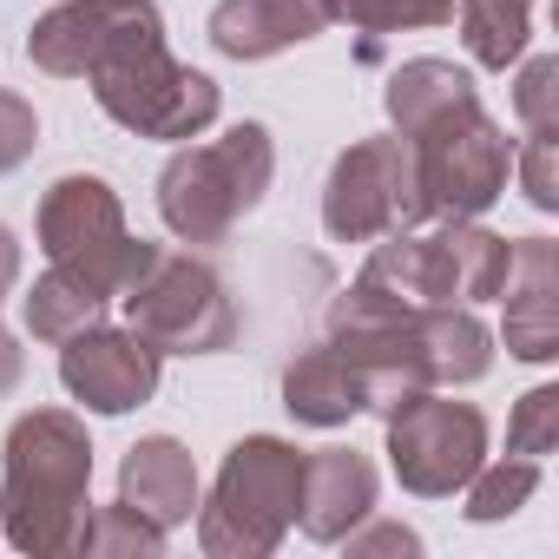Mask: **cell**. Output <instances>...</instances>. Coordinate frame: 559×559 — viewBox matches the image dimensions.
<instances>
[{
    "label": "cell",
    "instance_id": "obj_13",
    "mask_svg": "<svg viewBox=\"0 0 559 559\" xmlns=\"http://www.w3.org/2000/svg\"><path fill=\"white\" fill-rule=\"evenodd\" d=\"M330 27V0H217L211 47L230 60H270Z\"/></svg>",
    "mask_w": 559,
    "mask_h": 559
},
{
    "label": "cell",
    "instance_id": "obj_18",
    "mask_svg": "<svg viewBox=\"0 0 559 559\" xmlns=\"http://www.w3.org/2000/svg\"><path fill=\"white\" fill-rule=\"evenodd\" d=\"M99 297L93 290H80V284H67L60 270H47L40 284H34V297H27V330L40 336V343H67V336H80V330H93L99 323Z\"/></svg>",
    "mask_w": 559,
    "mask_h": 559
},
{
    "label": "cell",
    "instance_id": "obj_12",
    "mask_svg": "<svg viewBox=\"0 0 559 559\" xmlns=\"http://www.w3.org/2000/svg\"><path fill=\"white\" fill-rule=\"evenodd\" d=\"M559 263L546 237H520L507 257V349L520 362H552L559 356Z\"/></svg>",
    "mask_w": 559,
    "mask_h": 559
},
{
    "label": "cell",
    "instance_id": "obj_11",
    "mask_svg": "<svg viewBox=\"0 0 559 559\" xmlns=\"http://www.w3.org/2000/svg\"><path fill=\"white\" fill-rule=\"evenodd\" d=\"M60 382L99 415H126L158 389V349L132 330H80L60 349Z\"/></svg>",
    "mask_w": 559,
    "mask_h": 559
},
{
    "label": "cell",
    "instance_id": "obj_19",
    "mask_svg": "<svg viewBox=\"0 0 559 559\" xmlns=\"http://www.w3.org/2000/svg\"><path fill=\"white\" fill-rule=\"evenodd\" d=\"M330 21H349V27H362L376 40V34H395V27L454 21V0H330Z\"/></svg>",
    "mask_w": 559,
    "mask_h": 559
},
{
    "label": "cell",
    "instance_id": "obj_4",
    "mask_svg": "<svg viewBox=\"0 0 559 559\" xmlns=\"http://www.w3.org/2000/svg\"><path fill=\"white\" fill-rule=\"evenodd\" d=\"M513 243L493 230H474L467 217H448L435 237H402L376 243L362 263L356 290L336 304V317H382V310H428V304H480L500 297Z\"/></svg>",
    "mask_w": 559,
    "mask_h": 559
},
{
    "label": "cell",
    "instance_id": "obj_14",
    "mask_svg": "<svg viewBox=\"0 0 559 559\" xmlns=\"http://www.w3.org/2000/svg\"><path fill=\"white\" fill-rule=\"evenodd\" d=\"M304 533L310 539H343L369 507H376V467L349 448L304 454Z\"/></svg>",
    "mask_w": 559,
    "mask_h": 559
},
{
    "label": "cell",
    "instance_id": "obj_3",
    "mask_svg": "<svg viewBox=\"0 0 559 559\" xmlns=\"http://www.w3.org/2000/svg\"><path fill=\"white\" fill-rule=\"evenodd\" d=\"M86 480L93 448L86 428L60 408H34L8 435V474H0V513L21 552H73L86 546Z\"/></svg>",
    "mask_w": 559,
    "mask_h": 559
},
{
    "label": "cell",
    "instance_id": "obj_22",
    "mask_svg": "<svg viewBox=\"0 0 559 559\" xmlns=\"http://www.w3.org/2000/svg\"><path fill=\"white\" fill-rule=\"evenodd\" d=\"M559 67L552 60H533L526 73H520V93H513V106H520V126L526 132H559Z\"/></svg>",
    "mask_w": 559,
    "mask_h": 559
},
{
    "label": "cell",
    "instance_id": "obj_8",
    "mask_svg": "<svg viewBox=\"0 0 559 559\" xmlns=\"http://www.w3.org/2000/svg\"><path fill=\"white\" fill-rule=\"evenodd\" d=\"M126 317L132 336H145L158 356H217L237 336V310L217 284V270L198 257H178L158 243V257L145 263V276L126 290Z\"/></svg>",
    "mask_w": 559,
    "mask_h": 559
},
{
    "label": "cell",
    "instance_id": "obj_1",
    "mask_svg": "<svg viewBox=\"0 0 559 559\" xmlns=\"http://www.w3.org/2000/svg\"><path fill=\"white\" fill-rule=\"evenodd\" d=\"M34 67L86 80L106 119L139 139H198L217 119V86L165 53L152 0H67L27 34Z\"/></svg>",
    "mask_w": 559,
    "mask_h": 559
},
{
    "label": "cell",
    "instance_id": "obj_26",
    "mask_svg": "<svg viewBox=\"0 0 559 559\" xmlns=\"http://www.w3.org/2000/svg\"><path fill=\"white\" fill-rule=\"evenodd\" d=\"M349 546H356V552H362V546H402V552H415V533H408V526H376L369 539H349Z\"/></svg>",
    "mask_w": 559,
    "mask_h": 559
},
{
    "label": "cell",
    "instance_id": "obj_24",
    "mask_svg": "<svg viewBox=\"0 0 559 559\" xmlns=\"http://www.w3.org/2000/svg\"><path fill=\"white\" fill-rule=\"evenodd\" d=\"M552 139H559V132H526V198H533L539 211L559 204V191H552Z\"/></svg>",
    "mask_w": 559,
    "mask_h": 559
},
{
    "label": "cell",
    "instance_id": "obj_23",
    "mask_svg": "<svg viewBox=\"0 0 559 559\" xmlns=\"http://www.w3.org/2000/svg\"><path fill=\"white\" fill-rule=\"evenodd\" d=\"M34 145H40V119H34V106L14 99V93H0V171H14Z\"/></svg>",
    "mask_w": 559,
    "mask_h": 559
},
{
    "label": "cell",
    "instance_id": "obj_2",
    "mask_svg": "<svg viewBox=\"0 0 559 559\" xmlns=\"http://www.w3.org/2000/svg\"><path fill=\"white\" fill-rule=\"evenodd\" d=\"M389 119L415 152V185L428 217H480L513 171L507 132L480 112L474 80L448 60H408L389 80Z\"/></svg>",
    "mask_w": 559,
    "mask_h": 559
},
{
    "label": "cell",
    "instance_id": "obj_10",
    "mask_svg": "<svg viewBox=\"0 0 559 559\" xmlns=\"http://www.w3.org/2000/svg\"><path fill=\"white\" fill-rule=\"evenodd\" d=\"M382 415H389V461H395V480L408 493H428L435 500V493H454V487L474 480V467L487 454L480 408L441 402V395L415 389V395H402Z\"/></svg>",
    "mask_w": 559,
    "mask_h": 559
},
{
    "label": "cell",
    "instance_id": "obj_6",
    "mask_svg": "<svg viewBox=\"0 0 559 559\" xmlns=\"http://www.w3.org/2000/svg\"><path fill=\"white\" fill-rule=\"evenodd\" d=\"M40 250L47 263L67 276V284L93 290L99 304L106 297H126L145 263L158 257V243H139L126 230V211L112 198L106 178H60L40 204Z\"/></svg>",
    "mask_w": 559,
    "mask_h": 559
},
{
    "label": "cell",
    "instance_id": "obj_5",
    "mask_svg": "<svg viewBox=\"0 0 559 559\" xmlns=\"http://www.w3.org/2000/svg\"><path fill=\"white\" fill-rule=\"evenodd\" d=\"M276 152L263 126H237L217 145H191L165 165L158 178V211L171 224V237L185 243H224L270 191Z\"/></svg>",
    "mask_w": 559,
    "mask_h": 559
},
{
    "label": "cell",
    "instance_id": "obj_21",
    "mask_svg": "<svg viewBox=\"0 0 559 559\" xmlns=\"http://www.w3.org/2000/svg\"><path fill=\"white\" fill-rule=\"evenodd\" d=\"M507 448L526 454V461H539V454L559 448V389H533V395L520 402V415H513V428H507Z\"/></svg>",
    "mask_w": 559,
    "mask_h": 559
},
{
    "label": "cell",
    "instance_id": "obj_15",
    "mask_svg": "<svg viewBox=\"0 0 559 559\" xmlns=\"http://www.w3.org/2000/svg\"><path fill=\"white\" fill-rule=\"evenodd\" d=\"M284 408H290L297 421L336 428V421H349V415L369 408V382H362V369H356L336 343H317V349H304V356L284 369Z\"/></svg>",
    "mask_w": 559,
    "mask_h": 559
},
{
    "label": "cell",
    "instance_id": "obj_7",
    "mask_svg": "<svg viewBox=\"0 0 559 559\" xmlns=\"http://www.w3.org/2000/svg\"><path fill=\"white\" fill-rule=\"evenodd\" d=\"M304 500V448L250 435L224 454L217 493L198 520L204 552H270Z\"/></svg>",
    "mask_w": 559,
    "mask_h": 559
},
{
    "label": "cell",
    "instance_id": "obj_27",
    "mask_svg": "<svg viewBox=\"0 0 559 559\" xmlns=\"http://www.w3.org/2000/svg\"><path fill=\"white\" fill-rule=\"evenodd\" d=\"M14 382H21V349H14V336H0V395Z\"/></svg>",
    "mask_w": 559,
    "mask_h": 559
},
{
    "label": "cell",
    "instance_id": "obj_25",
    "mask_svg": "<svg viewBox=\"0 0 559 559\" xmlns=\"http://www.w3.org/2000/svg\"><path fill=\"white\" fill-rule=\"evenodd\" d=\"M14 276H21V243H14V230H8V224H0V290H8Z\"/></svg>",
    "mask_w": 559,
    "mask_h": 559
},
{
    "label": "cell",
    "instance_id": "obj_20",
    "mask_svg": "<svg viewBox=\"0 0 559 559\" xmlns=\"http://www.w3.org/2000/svg\"><path fill=\"white\" fill-rule=\"evenodd\" d=\"M533 487H539V461H526V454H513L500 467H474V480H467V520H507V513H520V500Z\"/></svg>",
    "mask_w": 559,
    "mask_h": 559
},
{
    "label": "cell",
    "instance_id": "obj_9",
    "mask_svg": "<svg viewBox=\"0 0 559 559\" xmlns=\"http://www.w3.org/2000/svg\"><path fill=\"white\" fill-rule=\"evenodd\" d=\"M421 185H415V152L408 139H362L336 158L330 191H323V224L336 243H369L389 230L421 224Z\"/></svg>",
    "mask_w": 559,
    "mask_h": 559
},
{
    "label": "cell",
    "instance_id": "obj_17",
    "mask_svg": "<svg viewBox=\"0 0 559 559\" xmlns=\"http://www.w3.org/2000/svg\"><path fill=\"white\" fill-rule=\"evenodd\" d=\"M526 34H533V0H461V40L480 67L520 60Z\"/></svg>",
    "mask_w": 559,
    "mask_h": 559
},
{
    "label": "cell",
    "instance_id": "obj_16",
    "mask_svg": "<svg viewBox=\"0 0 559 559\" xmlns=\"http://www.w3.org/2000/svg\"><path fill=\"white\" fill-rule=\"evenodd\" d=\"M119 507H132V513H145L152 526H178V520H191V507H198V474H191V454L178 448V441H139L132 454H126V474H119Z\"/></svg>",
    "mask_w": 559,
    "mask_h": 559
}]
</instances>
